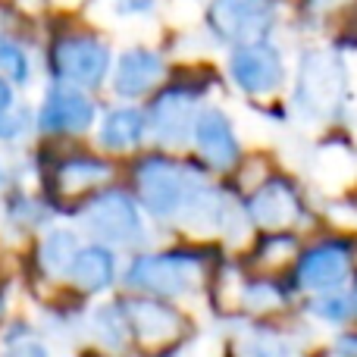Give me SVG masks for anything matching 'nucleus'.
Listing matches in <instances>:
<instances>
[{"label":"nucleus","mask_w":357,"mask_h":357,"mask_svg":"<svg viewBox=\"0 0 357 357\" xmlns=\"http://www.w3.org/2000/svg\"><path fill=\"white\" fill-rule=\"evenodd\" d=\"M135 191L151 216L185 226L207 185L169 157H144L135 167Z\"/></svg>","instance_id":"nucleus-1"},{"label":"nucleus","mask_w":357,"mask_h":357,"mask_svg":"<svg viewBox=\"0 0 357 357\" xmlns=\"http://www.w3.org/2000/svg\"><path fill=\"white\" fill-rule=\"evenodd\" d=\"M204 260L188 251H167V254H144L126 273V282L144 295L157 298H178L201 285Z\"/></svg>","instance_id":"nucleus-2"},{"label":"nucleus","mask_w":357,"mask_h":357,"mask_svg":"<svg viewBox=\"0 0 357 357\" xmlns=\"http://www.w3.org/2000/svg\"><path fill=\"white\" fill-rule=\"evenodd\" d=\"M82 226L113 248H135L144 241V222L135 197L116 188L100 191L82 207Z\"/></svg>","instance_id":"nucleus-3"},{"label":"nucleus","mask_w":357,"mask_h":357,"mask_svg":"<svg viewBox=\"0 0 357 357\" xmlns=\"http://www.w3.org/2000/svg\"><path fill=\"white\" fill-rule=\"evenodd\" d=\"M50 69L56 82L94 88L110 73V50L94 35H63L50 47Z\"/></svg>","instance_id":"nucleus-4"},{"label":"nucleus","mask_w":357,"mask_h":357,"mask_svg":"<svg viewBox=\"0 0 357 357\" xmlns=\"http://www.w3.org/2000/svg\"><path fill=\"white\" fill-rule=\"evenodd\" d=\"M126 317V326L129 335L148 351H163L169 348L178 335L185 333V320L182 314L160 301H151V298H129V301H119Z\"/></svg>","instance_id":"nucleus-5"},{"label":"nucleus","mask_w":357,"mask_h":357,"mask_svg":"<svg viewBox=\"0 0 357 357\" xmlns=\"http://www.w3.org/2000/svg\"><path fill=\"white\" fill-rule=\"evenodd\" d=\"M94 123V100L79 91V85L56 82L41 100L38 129L44 135H82Z\"/></svg>","instance_id":"nucleus-6"},{"label":"nucleus","mask_w":357,"mask_h":357,"mask_svg":"<svg viewBox=\"0 0 357 357\" xmlns=\"http://www.w3.org/2000/svg\"><path fill=\"white\" fill-rule=\"evenodd\" d=\"M273 22L270 0H213L210 3V29L229 44L260 41Z\"/></svg>","instance_id":"nucleus-7"},{"label":"nucleus","mask_w":357,"mask_h":357,"mask_svg":"<svg viewBox=\"0 0 357 357\" xmlns=\"http://www.w3.org/2000/svg\"><path fill=\"white\" fill-rule=\"evenodd\" d=\"M110 178H113V163H107L104 157L69 154L54 163L47 182H50V195L56 201H75V197L100 188Z\"/></svg>","instance_id":"nucleus-8"},{"label":"nucleus","mask_w":357,"mask_h":357,"mask_svg":"<svg viewBox=\"0 0 357 357\" xmlns=\"http://www.w3.org/2000/svg\"><path fill=\"white\" fill-rule=\"evenodd\" d=\"M229 69H232V79L238 82V88H245L248 94H266L282 82V60H279L276 47L264 41L238 44Z\"/></svg>","instance_id":"nucleus-9"},{"label":"nucleus","mask_w":357,"mask_h":357,"mask_svg":"<svg viewBox=\"0 0 357 357\" xmlns=\"http://www.w3.org/2000/svg\"><path fill=\"white\" fill-rule=\"evenodd\" d=\"M144 116H148V132L160 144H182L195 129V94L185 88H167Z\"/></svg>","instance_id":"nucleus-10"},{"label":"nucleus","mask_w":357,"mask_h":357,"mask_svg":"<svg viewBox=\"0 0 357 357\" xmlns=\"http://www.w3.org/2000/svg\"><path fill=\"white\" fill-rule=\"evenodd\" d=\"M342 94V66L326 54H314L304 60L301 85H298V104L304 110H333Z\"/></svg>","instance_id":"nucleus-11"},{"label":"nucleus","mask_w":357,"mask_h":357,"mask_svg":"<svg viewBox=\"0 0 357 357\" xmlns=\"http://www.w3.org/2000/svg\"><path fill=\"white\" fill-rule=\"evenodd\" d=\"M201 157L213 169H232L238 163V142H235L232 123L226 119L222 110H204L195 116V129H191Z\"/></svg>","instance_id":"nucleus-12"},{"label":"nucleus","mask_w":357,"mask_h":357,"mask_svg":"<svg viewBox=\"0 0 357 357\" xmlns=\"http://www.w3.org/2000/svg\"><path fill=\"white\" fill-rule=\"evenodd\" d=\"M163 73H167V66H163V60L154 50L144 47L126 50L116 63V73H113V91L126 100L144 98L148 91H154L160 85Z\"/></svg>","instance_id":"nucleus-13"},{"label":"nucleus","mask_w":357,"mask_h":357,"mask_svg":"<svg viewBox=\"0 0 357 357\" xmlns=\"http://www.w3.org/2000/svg\"><path fill=\"white\" fill-rule=\"evenodd\" d=\"M66 279L73 282V289L85 291V295H98V291L110 289L116 279V257H113L110 245L98 241V245L79 248L69 264Z\"/></svg>","instance_id":"nucleus-14"},{"label":"nucleus","mask_w":357,"mask_h":357,"mask_svg":"<svg viewBox=\"0 0 357 357\" xmlns=\"http://www.w3.org/2000/svg\"><path fill=\"white\" fill-rule=\"evenodd\" d=\"M251 216L257 226L264 229H285L291 226V222L298 220V213H301V204H298L295 191L289 188L285 182H266L264 188L257 191V195L251 197Z\"/></svg>","instance_id":"nucleus-15"},{"label":"nucleus","mask_w":357,"mask_h":357,"mask_svg":"<svg viewBox=\"0 0 357 357\" xmlns=\"http://www.w3.org/2000/svg\"><path fill=\"white\" fill-rule=\"evenodd\" d=\"M348 276V251L342 245H323L304 254L301 266H298V279L307 289H329L339 285Z\"/></svg>","instance_id":"nucleus-16"},{"label":"nucleus","mask_w":357,"mask_h":357,"mask_svg":"<svg viewBox=\"0 0 357 357\" xmlns=\"http://www.w3.org/2000/svg\"><path fill=\"white\" fill-rule=\"evenodd\" d=\"M148 135V116L142 110H132V107H119L100 126V144L107 151H132L135 144H142V138Z\"/></svg>","instance_id":"nucleus-17"},{"label":"nucleus","mask_w":357,"mask_h":357,"mask_svg":"<svg viewBox=\"0 0 357 357\" xmlns=\"http://www.w3.org/2000/svg\"><path fill=\"white\" fill-rule=\"evenodd\" d=\"M75 251H79V238L69 229H54L47 238L38 245V266L44 276H66L69 264H73Z\"/></svg>","instance_id":"nucleus-18"},{"label":"nucleus","mask_w":357,"mask_h":357,"mask_svg":"<svg viewBox=\"0 0 357 357\" xmlns=\"http://www.w3.org/2000/svg\"><path fill=\"white\" fill-rule=\"evenodd\" d=\"M94 339L107 348H123L126 339H132L119 304H107V307H100L94 314Z\"/></svg>","instance_id":"nucleus-19"},{"label":"nucleus","mask_w":357,"mask_h":357,"mask_svg":"<svg viewBox=\"0 0 357 357\" xmlns=\"http://www.w3.org/2000/svg\"><path fill=\"white\" fill-rule=\"evenodd\" d=\"M0 75L13 82V85H25L29 82V56L19 44L0 38Z\"/></svg>","instance_id":"nucleus-20"},{"label":"nucleus","mask_w":357,"mask_h":357,"mask_svg":"<svg viewBox=\"0 0 357 357\" xmlns=\"http://www.w3.org/2000/svg\"><path fill=\"white\" fill-rule=\"evenodd\" d=\"M295 251V241L289 238V235H270V238H264V245H260L257 251V260L264 266H276L285 260V254Z\"/></svg>","instance_id":"nucleus-21"},{"label":"nucleus","mask_w":357,"mask_h":357,"mask_svg":"<svg viewBox=\"0 0 357 357\" xmlns=\"http://www.w3.org/2000/svg\"><path fill=\"white\" fill-rule=\"evenodd\" d=\"M25 129H29V113L19 110V107H13V110H6L3 116H0V138H3V142L22 138Z\"/></svg>","instance_id":"nucleus-22"},{"label":"nucleus","mask_w":357,"mask_h":357,"mask_svg":"<svg viewBox=\"0 0 357 357\" xmlns=\"http://www.w3.org/2000/svg\"><path fill=\"white\" fill-rule=\"evenodd\" d=\"M245 304L248 307H276L279 304V291L266 282H257L245 291Z\"/></svg>","instance_id":"nucleus-23"},{"label":"nucleus","mask_w":357,"mask_h":357,"mask_svg":"<svg viewBox=\"0 0 357 357\" xmlns=\"http://www.w3.org/2000/svg\"><path fill=\"white\" fill-rule=\"evenodd\" d=\"M348 304L345 301H323V304H317V310L320 314H326V317H333V320H342V317H348Z\"/></svg>","instance_id":"nucleus-24"},{"label":"nucleus","mask_w":357,"mask_h":357,"mask_svg":"<svg viewBox=\"0 0 357 357\" xmlns=\"http://www.w3.org/2000/svg\"><path fill=\"white\" fill-rule=\"evenodd\" d=\"M6 110H13V82L6 75H0V116Z\"/></svg>","instance_id":"nucleus-25"},{"label":"nucleus","mask_w":357,"mask_h":357,"mask_svg":"<svg viewBox=\"0 0 357 357\" xmlns=\"http://www.w3.org/2000/svg\"><path fill=\"white\" fill-rule=\"evenodd\" d=\"M339 3H345V0H307L310 10H333V6H339Z\"/></svg>","instance_id":"nucleus-26"},{"label":"nucleus","mask_w":357,"mask_h":357,"mask_svg":"<svg viewBox=\"0 0 357 357\" xmlns=\"http://www.w3.org/2000/svg\"><path fill=\"white\" fill-rule=\"evenodd\" d=\"M0 185H3V169H0Z\"/></svg>","instance_id":"nucleus-27"}]
</instances>
